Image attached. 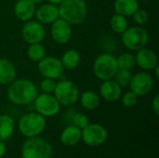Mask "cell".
Instances as JSON below:
<instances>
[{"mask_svg":"<svg viewBox=\"0 0 159 158\" xmlns=\"http://www.w3.org/2000/svg\"><path fill=\"white\" fill-rule=\"evenodd\" d=\"M38 95L35 84L26 78L15 79L8 85L7 90V100L16 105H27L34 102Z\"/></svg>","mask_w":159,"mask_h":158,"instance_id":"cell-1","label":"cell"},{"mask_svg":"<svg viewBox=\"0 0 159 158\" xmlns=\"http://www.w3.org/2000/svg\"><path fill=\"white\" fill-rule=\"evenodd\" d=\"M58 7L60 18L71 25H79L88 17L86 0H62Z\"/></svg>","mask_w":159,"mask_h":158,"instance_id":"cell-2","label":"cell"},{"mask_svg":"<svg viewBox=\"0 0 159 158\" xmlns=\"http://www.w3.org/2000/svg\"><path fill=\"white\" fill-rule=\"evenodd\" d=\"M52 154L51 144L38 136L28 138L21 147L22 158H51Z\"/></svg>","mask_w":159,"mask_h":158,"instance_id":"cell-3","label":"cell"},{"mask_svg":"<svg viewBox=\"0 0 159 158\" xmlns=\"http://www.w3.org/2000/svg\"><path fill=\"white\" fill-rule=\"evenodd\" d=\"M46 117L36 112H32L23 115L19 120V130L20 133L27 137L39 136L46 128Z\"/></svg>","mask_w":159,"mask_h":158,"instance_id":"cell-4","label":"cell"},{"mask_svg":"<svg viewBox=\"0 0 159 158\" xmlns=\"http://www.w3.org/2000/svg\"><path fill=\"white\" fill-rule=\"evenodd\" d=\"M117 70L116 57L111 53H102L99 55L93 62L94 75L102 81L113 79Z\"/></svg>","mask_w":159,"mask_h":158,"instance_id":"cell-5","label":"cell"},{"mask_svg":"<svg viewBox=\"0 0 159 158\" xmlns=\"http://www.w3.org/2000/svg\"><path fill=\"white\" fill-rule=\"evenodd\" d=\"M149 42V34L143 26L128 27L122 34V43L126 48L130 51H137Z\"/></svg>","mask_w":159,"mask_h":158,"instance_id":"cell-6","label":"cell"},{"mask_svg":"<svg viewBox=\"0 0 159 158\" xmlns=\"http://www.w3.org/2000/svg\"><path fill=\"white\" fill-rule=\"evenodd\" d=\"M53 95L61 105L70 106L75 104L79 99V88L77 85L71 80H61L57 82Z\"/></svg>","mask_w":159,"mask_h":158,"instance_id":"cell-7","label":"cell"},{"mask_svg":"<svg viewBox=\"0 0 159 158\" xmlns=\"http://www.w3.org/2000/svg\"><path fill=\"white\" fill-rule=\"evenodd\" d=\"M34 105L36 113L44 117H52L61 110V104L53 94L41 93L36 96L34 101Z\"/></svg>","mask_w":159,"mask_h":158,"instance_id":"cell-8","label":"cell"},{"mask_svg":"<svg viewBox=\"0 0 159 158\" xmlns=\"http://www.w3.org/2000/svg\"><path fill=\"white\" fill-rule=\"evenodd\" d=\"M129 89L134 92L138 97L148 95L155 87V79L146 71L139 72L132 74L130 82L129 84Z\"/></svg>","mask_w":159,"mask_h":158,"instance_id":"cell-9","label":"cell"},{"mask_svg":"<svg viewBox=\"0 0 159 158\" xmlns=\"http://www.w3.org/2000/svg\"><path fill=\"white\" fill-rule=\"evenodd\" d=\"M38 72L43 77L58 79L60 78L63 72L64 68L61 62V60L54 56H46L40 61L37 62Z\"/></svg>","mask_w":159,"mask_h":158,"instance_id":"cell-10","label":"cell"},{"mask_svg":"<svg viewBox=\"0 0 159 158\" xmlns=\"http://www.w3.org/2000/svg\"><path fill=\"white\" fill-rule=\"evenodd\" d=\"M106 129L100 124H89L82 129L81 139L89 146H100L107 140Z\"/></svg>","mask_w":159,"mask_h":158,"instance_id":"cell-11","label":"cell"},{"mask_svg":"<svg viewBox=\"0 0 159 158\" xmlns=\"http://www.w3.org/2000/svg\"><path fill=\"white\" fill-rule=\"evenodd\" d=\"M21 36L23 40L29 45L41 43L46 36V30L44 25L39 21L30 20L25 21L22 25Z\"/></svg>","mask_w":159,"mask_h":158,"instance_id":"cell-12","label":"cell"},{"mask_svg":"<svg viewBox=\"0 0 159 158\" xmlns=\"http://www.w3.org/2000/svg\"><path fill=\"white\" fill-rule=\"evenodd\" d=\"M50 25V35L55 43L64 45L71 40L73 34L72 25L67 21L59 18Z\"/></svg>","mask_w":159,"mask_h":158,"instance_id":"cell-13","label":"cell"},{"mask_svg":"<svg viewBox=\"0 0 159 158\" xmlns=\"http://www.w3.org/2000/svg\"><path fill=\"white\" fill-rule=\"evenodd\" d=\"M34 16L36 18V20L45 24H51L56 20L60 18L59 14V7L58 5L51 4V3H43L41 5H38V7L35 8Z\"/></svg>","mask_w":159,"mask_h":158,"instance_id":"cell-14","label":"cell"},{"mask_svg":"<svg viewBox=\"0 0 159 158\" xmlns=\"http://www.w3.org/2000/svg\"><path fill=\"white\" fill-rule=\"evenodd\" d=\"M136 65L143 71H152L158 65L157 55L154 50L146 47L136 51L135 54Z\"/></svg>","mask_w":159,"mask_h":158,"instance_id":"cell-15","label":"cell"},{"mask_svg":"<svg viewBox=\"0 0 159 158\" xmlns=\"http://www.w3.org/2000/svg\"><path fill=\"white\" fill-rule=\"evenodd\" d=\"M100 94L103 100L109 102H114L121 98L122 88L116 82L114 78L105 80L102 81L100 87Z\"/></svg>","mask_w":159,"mask_h":158,"instance_id":"cell-16","label":"cell"},{"mask_svg":"<svg viewBox=\"0 0 159 158\" xmlns=\"http://www.w3.org/2000/svg\"><path fill=\"white\" fill-rule=\"evenodd\" d=\"M35 8V5L31 0H18L14 5V14L18 20L25 22L33 19Z\"/></svg>","mask_w":159,"mask_h":158,"instance_id":"cell-17","label":"cell"},{"mask_svg":"<svg viewBox=\"0 0 159 158\" xmlns=\"http://www.w3.org/2000/svg\"><path fill=\"white\" fill-rule=\"evenodd\" d=\"M16 76L17 69L14 63L7 58H0V85L8 86Z\"/></svg>","mask_w":159,"mask_h":158,"instance_id":"cell-18","label":"cell"},{"mask_svg":"<svg viewBox=\"0 0 159 158\" xmlns=\"http://www.w3.org/2000/svg\"><path fill=\"white\" fill-rule=\"evenodd\" d=\"M82 137V130L72 125L65 128L61 134V141L66 146H74L77 144Z\"/></svg>","mask_w":159,"mask_h":158,"instance_id":"cell-19","label":"cell"},{"mask_svg":"<svg viewBox=\"0 0 159 158\" xmlns=\"http://www.w3.org/2000/svg\"><path fill=\"white\" fill-rule=\"evenodd\" d=\"M140 7L138 0H115L114 9L116 13L125 17H130Z\"/></svg>","mask_w":159,"mask_h":158,"instance_id":"cell-20","label":"cell"},{"mask_svg":"<svg viewBox=\"0 0 159 158\" xmlns=\"http://www.w3.org/2000/svg\"><path fill=\"white\" fill-rule=\"evenodd\" d=\"M60 60L64 70H74L79 65L81 56L76 49L70 48L62 54Z\"/></svg>","mask_w":159,"mask_h":158,"instance_id":"cell-21","label":"cell"},{"mask_svg":"<svg viewBox=\"0 0 159 158\" xmlns=\"http://www.w3.org/2000/svg\"><path fill=\"white\" fill-rule=\"evenodd\" d=\"M80 103L83 108L89 111L95 110L100 105V96L97 92L93 90H86L81 95H79Z\"/></svg>","mask_w":159,"mask_h":158,"instance_id":"cell-22","label":"cell"},{"mask_svg":"<svg viewBox=\"0 0 159 158\" xmlns=\"http://www.w3.org/2000/svg\"><path fill=\"white\" fill-rule=\"evenodd\" d=\"M15 129V121L8 115H0V141H6L11 137Z\"/></svg>","mask_w":159,"mask_h":158,"instance_id":"cell-23","label":"cell"},{"mask_svg":"<svg viewBox=\"0 0 159 158\" xmlns=\"http://www.w3.org/2000/svg\"><path fill=\"white\" fill-rule=\"evenodd\" d=\"M110 26L111 29L118 34H122L125 30L129 27V22L127 17L116 13L115 15L112 16L110 20Z\"/></svg>","mask_w":159,"mask_h":158,"instance_id":"cell-24","label":"cell"},{"mask_svg":"<svg viewBox=\"0 0 159 158\" xmlns=\"http://www.w3.org/2000/svg\"><path fill=\"white\" fill-rule=\"evenodd\" d=\"M27 57L30 61L34 62L40 61L44 57H46V48L41 43H35L29 45L27 48Z\"/></svg>","mask_w":159,"mask_h":158,"instance_id":"cell-25","label":"cell"},{"mask_svg":"<svg viewBox=\"0 0 159 158\" xmlns=\"http://www.w3.org/2000/svg\"><path fill=\"white\" fill-rule=\"evenodd\" d=\"M116 61H117L118 69L131 71L136 66L135 55H133L129 52H125V53L120 54L118 57H116Z\"/></svg>","mask_w":159,"mask_h":158,"instance_id":"cell-26","label":"cell"},{"mask_svg":"<svg viewBox=\"0 0 159 158\" xmlns=\"http://www.w3.org/2000/svg\"><path fill=\"white\" fill-rule=\"evenodd\" d=\"M131 76H132V74L129 70L118 69L115 74L114 79L121 88H125V87H129Z\"/></svg>","mask_w":159,"mask_h":158,"instance_id":"cell-27","label":"cell"},{"mask_svg":"<svg viewBox=\"0 0 159 158\" xmlns=\"http://www.w3.org/2000/svg\"><path fill=\"white\" fill-rule=\"evenodd\" d=\"M131 17L133 18L134 22L139 26H143L147 24L149 20V14L147 13V11L140 7L133 13Z\"/></svg>","mask_w":159,"mask_h":158,"instance_id":"cell-28","label":"cell"},{"mask_svg":"<svg viewBox=\"0 0 159 158\" xmlns=\"http://www.w3.org/2000/svg\"><path fill=\"white\" fill-rule=\"evenodd\" d=\"M56 84H57L56 79L44 77V79L40 83V88H41L43 93L53 94V92L55 90V88H56Z\"/></svg>","mask_w":159,"mask_h":158,"instance_id":"cell-29","label":"cell"},{"mask_svg":"<svg viewBox=\"0 0 159 158\" xmlns=\"http://www.w3.org/2000/svg\"><path fill=\"white\" fill-rule=\"evenodd\" d=\"M138 102V96L132 92L131 90L126 92L123 96H122V104L126 107V108H131L134 107Z\"/></svg>","mask_w":159,"mask_h":158,"instance_id":"cell-30","label":"cell"},{"mask_svg":"<svg viewBox=\"0 0 159 158\" xmlns=\"http://www.w3.org/2000/svg\"><path fill=\"white\" fill-rule=\"evenodd\" d=\"M73 125L77 127L78 129H80L81 130L86 128L89 123V118L88 116L85 115V114H82V113H76L73 116Z\"/></svg>","mask_w":159,"mask_h":158,"instance_id":"cell-31","label":"cell"},{"mask_svg":"<svg viewBox=\"0 0 159 158\" xmlns=\"http://www.w3.org/2000/svg\"><path fill=\"white\" fill-rule=\"evenodd\" d=\"M152 108H153L154 113H155L157 115H159V95L158 94H157V95L154 97L153 101H152Z\"/></svg>","mask_w":159,"mask_h":158,"instance_id":"cell-32","label":"cell"},{"mask_svg":"<svg viewBox=\"0 0 159 158\" xmlns=\"http://www.w3.org/2000/svg\"><path fill=\"white\" fill-rule=\"evenodd\" d=\"M6 151H7V147L5 142L3 141H0V158L3 157V156L6 154Z\"/></svg>","mask_w":159,"mask_h":158,"instance_id":"cell-33","label":"cell"},{"mask_svg":"<svg viewBox=\"0 0 159 158\" xmlns=\"http://www.w3.org/2000/svg\"><path fill=\"white\" fill-rule=\"evenodd\" d=\"M152 71H154L155 72V76H156V78H159V65H157V67H155Z\"/></svg>","mask_w":159,"mask_h":158,"instance_id":"cell-34","label":"cell"},{"mask_svg":"<svg viewBox=\"0 0 159 158\" xmlns=\"http://www.w3.org/2000/svg\"><path fill=\"white\" fill-rule=\"evenodd\" d=\"M48 3H51V4H55V5H60L61 2H62V0H47Z\"/></svg>","mask_w":159,"mask_h":158,"instance_id":"cell-35","label":"cell"},{"mask_svg":"<svg viewBox=\"0 0 159 158\" xmlns=\"http://www.w3.org/2000/svg\"><path fill=\"white\" fill-rule=\"evenodd\" d=\"M35 6H38V5H41V4H43L46 0H31Z\"/></svg>","mask_w":159,"mask_h":158,"instance_id":"cell-36","label":"cell"},{"mask_svg":"<svg viewBox=\"0 0 159 158\" xmlns=\"http://www.w3.org/2000/svg\"><path fill=\"white\" fill-rule=\"evenodd\" d=\"M0 6H1V1H0Z\"/></svg>","mask_w":159,"mask_h":158,"instance_id":"cell-37","label":"cell"}]
</instances>
